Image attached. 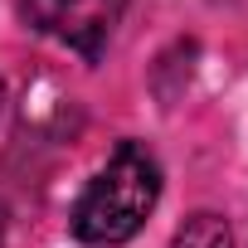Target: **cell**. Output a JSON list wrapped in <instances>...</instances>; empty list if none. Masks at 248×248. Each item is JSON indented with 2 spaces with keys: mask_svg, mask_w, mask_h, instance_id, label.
Instances as JSON below:
<instances>
[{
  "mask_svg": "<svg viewBox=\"0 0 248 248\" xmlns=\"http://www.w3.org/2000/svg\"><path fill=\"white\" fill-rule=\"evenodd\" d=\"M156 200H161V161L141 141H122L107 156V166L93 175V185L83 190L73 209V233L97 248L127 243L146 224Z\"/></svg>",
  "mask_w": 248,
  "mask_h": 248,
  "instance_id": "6da1fadb",
  "label": "cell"
},
{
  "mask_svg": "<svg viewBox=\"0 0 248 248\" xmlns=\"http://www.w3.org/2000/svg\"><path fill=\"white\" fill-rule=\"evenodd\" d=\"M20 5L39 34L78 49L83 59H97L107 49L122 10H127V0H20Z\"/></svg>",
  "mask_w": 248,
  "mask_h": 248,
  "instance_id": "7a4b0ae2",
  "label": "cell"
},
{
  "mask_svg": "<svg viewBox=\"0 0 248 248\" xmlns=\"http://www.w3.org/2000/svg\"><path fill=\"white\" fill-rule=\"evenodd\" d=\"M170 248H233V238H229V224L219 214H195L170 238Z\"/></svg>",
  "mask_w": 248,
  "mask_h": 248,
  "instance_id": "3957f363",
  "label": "cell"
},
{
  "mask_svg": "<svg viewBox=\"0 0 248 248\" xmlns=\"http://www.w3.org/2000/svg\"><path fill=\"white\" fill-rule=\"evenodd\" d=\"M5 229H10V214H5V204H0V243H5Z\"/></svg>",
  "mask_w": 248,
  "mask_h": 248,
  "instance_id": "277c9868",
  "label": "cell"
},
{
  "mask_svg": "<svg viewBox=\"0 0 248 248\" xmlns=\"http://www.w3.org/2000/svg\"><path fill=\"white\" fill-rule=\"evenodd\" d=\"M0 102H5V83H0Z\"/></svg>",
  "mask_w": 248,
  "mask_h": 248,
  "instance_id": "5b68a950",
  "label": "cell"
}]
</instances>
